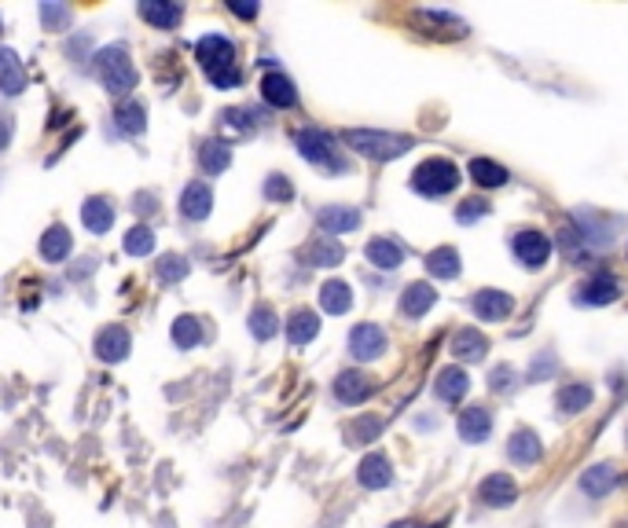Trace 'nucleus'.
<instances>
[{"instance_id": "obj_33", "label": "nucleus", "mask_w": 628, "mask_h": 528, "mask_svg": "<svg viewBox=\"0 0 628 528\" xmlns=\"http://www.w3.org/2000/svg\"><path fill=\"white\" fill-rule=\"evenodd\" d=\"M199 161H203L206 177H217V173H224V169H228V161H231V147H228V143H221V140H214V143H203V151H199Z\"/></svg>"}, {"instance_id": "obj_29", "label": "nucleus", "mask_w": 628, "mask_h": 528, "mask_svg": "<svg viewBox=\"0 0 628 528\" xmlns=\"http://www.w3.org/2000/svg\"><path fill=\"white\" fill-rule=\"evenodd\" d=\"M317 331H320V319H317V312H309V308L294 312L291 323H287V338H291V345H305V342H312V338H317Z\"/></svg>"}, {"instance_id": "obj_7", "label": "nucleus", "mask_w": 628, "mask_h": 528, "mask_svg": "<svg viewBox=\"0 0 628 528\" xmlns=\"http://www.w3.org/2000/svg\"><path fill=\"white\" fill-rule=\"evenodd\" d=\"M617 294H621L617 279L606 275V272H596V275H588L580 287L573 290V301H577V305H588V308H599V305H614Z\"/></svg>"}, {"instance_id": "obj_28", "label": "nucleus", "mask_w": 628, "mask_h": 528, "mask_svg": "<svg viewBox=\"0 0 628 528\" xmlns=\"http://www.w3.org/2000/svg\"><path fill=\"white\" fill-rule=\"evenodd\" d=\"M361 484L364 489H386L389 480H394V470H389V459H382V455H368L364 463H361Z\"/></svg>"}, {"instance_id": "obj_18", "label": "nucleus", "mask_w": 628, "mask_h": 528, "mask_svg": "<svg viewBox=\"0 0 628 528\" xmlns=\"http://www.w3.org/2000/svg\"><path fill=\"white\" fill-rule=\"evenodd\" d=\"M489 433H493V415L485 408H467L459 415V437L467 444H482Z\"/></svg>"}, {"instance_id": "obj_31", "label": "nucleus", "mask_w": 628, "mask_h": 528, "mask_svg": "<svg viewBox=\"0 0 628 528\" xmlns=\"http://www.w3.org/2000/svg\"><path fill=\"white\" fill-rule=\"evenodd\" d=\"M305 261L317 264V268H335V264L342 261V247H338L331 235H324V238H317V242H312V247L305 250Z\"/></svg>"}, {"instance_id": "obj_15", "label": "nucleus", "mask_w": 628, "mask_h": 528, "mask_svg": "<svg viewBox=\"0 0 628 528\" xmlns=\"http://www.w3.org/2000/svg\"><path fill=\"white\" fill-rule=\"evenodd\" d=\"M485 352H489V342H485L482 331H475V327L456 331V338H452V356H456V359L475 363V359H482Z\"/></svg>"}, {"instance_id": "obj_21", "label": "nucleus", "mask_w": 628, "mask_h": 528, "mask_svg": "<svg viewBox=\"0 0 628 528\" xmlns=\"http://www.w3.org/2000/svg\"><path fill=\"white\" fill-rule=\"evenodd\" d=\"M592 385H584V382H573V385H563L559 396H555V408L563 415H577V411H588L592 408Z\"/></svg>"}, {"instance_id": "obj_32", "label": "nucleus", "mask_w": 628, "mask_h": 528, "mask_svg": "<svg viewBox=\"0 0 628 528\" xmlns=\"http://www.w3.org/2000/svg\"><path fill=\"white\" fill-rule=\"evenodd\" d=\"M140 15H144L147 22H154L159 30H173V26L180 22V8H177V4H159V0H144V4H140Z\"/></svg>"}, {"instance_id": "obj_19", "label": "nucleus", "mask_w": 628, "mask_h": 528, "mask_svg": "<svg viewBox=\"0 0 628 528\" xmlns=\"http://www.w3.org/2000/svg\"><path fill=\"white\" fill-rule=\"evenodd\" d=\"M317 221H320V228L327 235H345L353 228H361V213L353 210V206H324Z\"/></svg>"}, {"instance_id": "obj_1", "label": "nucleus", "mask_w": 628, "mask_h": 528, "mask_svg": "<svg viewBox=\"0 0 628 528\" xmlns=\"http://www.w3.org/2000/svg\"><path fill=\"white\" fill-rule=\"evenodd\" d=\"M199 63L217 89H235L243 77L240 66H235V45L221 33H210L199 40Z\"/></svg>"}, {"instance_id": "obj_36", "label": "nucleus", "mask_w": 628, "mask_h": 528, "mask_svg": "<svg viewBox=\"0 0 628 528\" xmlns=\"http://www.w3.org/2000/svg\"><path fill=\"white\" fill-rule=\"evenodd\" d=\"M173 342H177L180 349L199 345V342H203V327H199V319H191V316L177 319V323H173Z\"/></svg>"}, {"instance_id": "obj_39", "label": "nucleus", "mask_w": 628, "mask_h": 528, "mask_svg": "<svg viewBox=\"0 0 628 528\" xmlns=\"http://www.w3.org/2000/svg\"><path fill=\"white\" fill-rule=\"evenodd\" d=\"M151 250H154V235H151V228H133V231L126 235V254L144 257V254H151Z\"/></svg>"}, {"instance_id": "obj_24", "label": "nucleus", "mask_w": 628, "mask_h": 528, "mask_svg": "<svg viewBox=\"0 0 628 528\" xmlns=\"http://www.w3.org/2000/svg\"><path fill=\"white\" fill-rule=\"evenodd\" d=\"M82 221H85V228L92 235H107L110 224H114V206H110L107 198H89L85 210H82Z\"/></svg>"}, {"instance_id": "obj_13", "label": "nucleus", "mask_w": 628, "mask_h": 528, "mask_svg": "<svg viewBox=\"0 0 628 528\" xmlns=\"http://www.w3.org/2000/svg\"><path fill=\"white\" fill-rule=\"evenodd\" d=\"M614 489H617V470H614L610 463L592 466V470H584V473H580V492H584V496L603 499V496H610Z\"/></svg>"}, {"instance_id": "obj_5", "label": "nucleus", "mask_w": 628, "mask_h": 528, "mask_svg": "<svg viewBox=\"0 0 628 528\" xmlns=\"http://www.w3.org/2000/svg\"><path fill=\"white\" fill-rule=\"evenodd\" d=\"M96 74L103 81V89L114 92V96H126L136 85V70H133L126 48H103L96 56Z\"/></svg>"}, {"instance_id": "obj_44", "label": "nucleus", "mask_w": 628, "mask_h": 528, "mask_svg": "<svg viewBox=\"0 0 628 528\" xmlns=\"http://www.w3.org/2000/svg\"><path fill=\"white\" fill-rule=\"evenodd\" d=\"M552 371H555V359H552V356H547V359H544V356H540V359H536V363H533V371H529V378H533V382H536V378H540V375H552Z\"/></svg>"}, {"instance_id": "obj_35", "label": "nucleus", "mask_w": 628, "mask_h": 528, "mask_svg": "<svg viewBox=\"0 0 628 528\" xmlns=\"http://www.w3.org/2000/svg\"><path fill=\"white\" fill-rule=\"evenodd\" d=\"M70 247H74V242H70V231H66V228H52V231L45 235V242H41V254H45L48 261H63V257L70 254Z\"/></svg>"}, {"instance_id": "obj_40", "label": "nucleus", "mask_w": 628, "mask_h": 528, "mask_svg": "<svg viewBox=\"0 0 628 528\" xmlns=\"http://www.w3.org/2000/svg\"><path fill=\"white\" fill-rule=\"evenodd\" d=\"M265 198H272V202H287V198H294V187H291V180L287 177H268L265 180Z\"/></svg>"}, {"instance_id": "obj_41", "label": "nucleus", "mask_w": 628, "mask_h": 528, "mask_svg": "<svg viewBox=\"0 0 628 528\" xmlns=\"http://www.w3.org/2000/svg\"><path fill=\"white\" fill-rule=\"evenodd\" d=\"M482 213H489V206H485V202H482V198H467L463 206L456 210V221H459V224H470V221H478Z\"/></svg>"}, {"instance_id": "obj_30", "label": "nucleus", "mask_w": 628, "mask_h": 528, "mask_svg": "<svg viewBox=\"0 0 628 528\" xmlns=\"http://www.w3.org/2000/svg\"><path fill=\"white\" fill-rule=\"evenodd\" d=\"M426 272L438 279H456L459 275V254L452 247H438L426 254Z\"/></svg>"}, {"instance_id": "obj_4", "label": "nucleus", "mask_w": 628, "mask_h": 528, "mask_svg": "<svg viewBox=\"0 0 628 528\" xmlns=\"http://www.w3.org/2000/svg\"><path fill=\"white\" fill-rule=\"evenodd\" d=\"M294 147L305 161H312V166H320L327 173H345V161L338 158V147L335 140L324 133V129H298L294 133Z\"/></svg>"}, {"instance_id": "obj_25", "label": "nucleus", "mask_w": 628, "mask_h": 528, "mask_svg": "<svg viewBox=\"0 0 628 528\" xmlns=\"http://www.w3.org/2000/svg\"><path fill=\"white\" fill-rule=\"evenodd\" d=\"M507 177H511V173H507L500 161H493V158H475V161H470V180H475L478 187H503Z\"/></svg>"}, {"instance_id": "obj_14", "label": "nucleus", "mask_w": 628, "mask_h": 528, "mask_svg": "<svg viewBox=\"0 0 628 528\" xmlns=\"http://www.w3.org/2000/svg\"><path fill=\"white\" fill-rule=\"evenodd\" d=\"M371 378L368 375H361V371H342L338 378H335V396L342 400V403H364L368 396H371Z\"/></svg>"}, {"instance_id": "obj_27", "label": "nucleus", "mask_w": 628, "mask_h": 528, "mask_svg": "<svg viewBox=\"0 0 628 528\" xmlns=\"http://www.w3.org/2000/svg\"><path fill=\"white\" fill-rule=\"evenodd\" d=\"M96 352H100V359H122L126 352H129V334H126V327H107L100 338H96Z\"/></svg>"}, {"instance_id": "obj_12", "label": "nucleus", "mask_w": 628, "mask_h": 528, "mask_svg": "<svg viewBox=\"0 0 628 528\" xmlns=\"http://www.w3.org/2000/svg\"><path fill=\"white\" fill-rule=\"evenodd\" d=\"M364 257H368L375 268H382V272H394V268H401V261H405V247H401L397 238H371L368 250H364Z\"/></svg>"}, {"instance_id": "obj_17", "label": "nucleus", "mask_w": 628, "mask_h": 528, "mask_svg": "<svg viewBox=\"0 0 628 528\" xmlns=\"http://www.w3.org/2000/svg\"><path fill=\"white\" fill-rule=\"evenodd\" d=\"M210 202H214L210 187H206L203 180H195V184H188L184 195H180V213H184L188 221H203V217L210 213Z\"/></svg>"}, {"instance_id": "obj_9", "label": "nucleus", "mask_w": 628, "mask_h": 528, "mask_svg": "<svg viewBox=\"0 0 628 528\" xmlns=\"http://www.w3.org/2000/svg\"><path fill=\"white\" fill-rule=\"evenodd\" d=\"M349 352L357 359H379L386 352V334H382L379 323H361V327H353Z\"/></svg>"}, {"instance_id": "obj_46", "label": "nucleus", "mask_w": 628, "mask_h": 528, "mask_svg": "<svg viewBox=\"0 0 628 528\" xmlns=\"http://www.w3.org/2000/svg\"><path fill=\"white\" fill-rule=\"evenodd\" d=\"M231 12H235V15H243V19H254V15H257L254 4H231Z\"/></svg>"}, {"instance_id": "obj_23", "label": "nucleus", "mask_w": 628, "mask_h": 528, "mask_svg": "<svg viewBox=\"0 0 628 528\" xmlns=\"http://www.w3.org/2000/svg\"><path fill=\"white\" fill-rule=\"evenodd\" d=\"M26 89V74H22V63L15 59V52L0 48V92L8 96H19Z\"/></svg>"}, {"instance_id": "obj_26", "label": "nucleus", "mask_w": 628, "mask_h": 528, "mask_svg": "<svg viewBox=\"0 0 628 528\" xmlns=\"http://www.w3.org/2000/svg\"><path fill=\"white\" fill-rule=\"evenodd\" d=\"M320 305H324V312H331V316L349 312V305H353V290H349V282H342V279L324 282V290H320Z\"/></svg>"}, {"instance_id": "obj_38", "label": "nucleus", "mask_w": 628, "mask_h": 528, "mask_svg": "<svg viewBox=\"0 0 628 528\" xmlns=\"http://www.w3.org/2000/svg\"><path fill=\"white\" fill-rule=\"evenodd\" d=\"M382 433V419H357L349 429H345V437L353 440V444H368V440H375Z\"/></svg>"}, {"instance_id": "obj_6", "label": "nucleus", "mask_w": 628, "mask_h": 528, "mask_svg": "<svg viewBox=\"0 0 628 528\" xmlns=\"http://www.w3.org/2000/svg\"><path fill=\"white\" fill-rule=\"evenodd\" d=\"M511 254L519 257L522 268L536 272V268L547 264V257H552V238H547L544 231H536V228H522V231L511 235Z\"/></svg>"}, {"instance_id": "obj_22", "label": "nucleus", "mask_w": 628, "mask_h": 528, "mask_svg": "<svg viewBox=\"0 0 628 528\" xmlns=\"http://www.w3.org/2000/svg\"><path fill=\"white\" fill-rule=\"evenodd\" d=\"M434 393H438L445 403L463 400V396L470 393V378H467V371H463V368H445V371L438 375V382H434Z\"/></svg>"}, {"instance_id": "obj_34", "label": "nucleus", "mask_w": 628, "mask_h": 528, "mask_svg": "<svg viewBox=\"0 0 628 528\" xmlns=\"http://www.w3.org/2000/svg\"><path fill=\"white\" fill-rule=\"evenodd\" d=\"M114 121H118V129L129 133V136H136V133H144V129H147V117H144V107H140V103H126V107H118V110H114Z\"/></svg>"}, {"instance_id": "obj_37", "label": "nucleus", "mask_w": 628, "mask_h": 528, "mask_svg": "<svg viewBox=\"0 0 628 528\" xmlns=\"http://www.w3.org/2000/svg\"><path fill=\"white\" fill-rule=\"evenodd\" d=\"M250 331H254V338L257 342H268V338H276V312L272 308H254V316H250Z\"/></svg>"}, {"instance_id": "obj_20", "label": "nucleus", "mask_w": 628, "mask_h": 528, "mask_svg": "<svg viewBox=\"0 0 628 528\" xmlns=\"http://www.w3.org/2000/svg\"><path fill=\"white\" fill-rule=\"evenodd\" d=\"M434 301H438V294H434L430 282H412V287L401 294V312L419 319V316H426L430 308H434Z\"/></svg>"}, {"instance_id": "obj_3", "label": "nucleus", "mask_w": 628, "mask_h": 528, "mask_svg": "<svg viewBox=\"0 0 628 528\" xmlns=\"http://www.w3.org/2000/svg\"><path fill=\"white\" fill-rule=\"evenodd\" d=\"M456 184H459V169L449 158H426L423 166L412 173V187L426 198H445V195L456 191Z\"/></svg>"}, {"instance_id": "obj_45", "label": "nucleus", "mask_w": 628, "mask_h": 528, "mask_svg": "<svg viewBox=\"0 0 628 528\" xmlns=\"http://www.w3.org/2000/svg\"><path fill=\"white\" fill-rule=\"evenodd\" d=\"M8 140H12V121H8V117H0V151L8 147Z\"/></svg>"}, {"instance_id": "obj_8", "label": "nucleus", "mask_w": 628, "mask_h": 528, "mask_svg": "<svg viewBox=\"0 0 628 528\" xmlns=\"http://www.w3.org/2000/svg\"><path fill=\"white\" fill-rule=\"evenodd\" d=\"M478 496H482L485 506L503 510V506H511V503L519 499V484H515L511 473H493V477H485V480L478 484Z\"/></svg>"}, {"instance_id": "obj_10", "label": "nucleus", "mask_w": 628, "mask_h": 528, "mask_svg": "<svg viewBox=\"0 0 628 528\" xmlns=\"http://www.w3.org/2000/svg\"><path fill=\"white\" fill-rule=\"evenodd\" d=\"M470 308H475L478 319L485 323H500L515 312V298L511 294H503V290H478L475 298H470Z\"/></svg>"}, {"instance_id": "obj_2", "label": "nucleus", "mask_w": 628, "mask_h": 528, "mask_svg": "<svg viewBox=\"0 0 628 528\" xmlns=\"http://www.w3.org/2000/svg\"><path fill=\"white\" fill-rule=\"evenodd\" d=\"M345 143L371 158V161H389V158H401L412 151V136H397V133H379V129H349L345 133Z\"/></svg>"}, {"instance_id": "obj_42", "label": "nucleus", "mask_w": 628, "mask_h": 528, "mask_svg": "<svg viewBox=\"0 0 628 528\" xmlns=\"http://www.w3.org/2000/svg\"><path fill=\"white\" fill-rule=\"evenodd\" d=\"M188 272V261L184 257H162V264H159V279L162 282H173V279H180Z\"/></svg>"}, {"instance_id": "obj_16", "label": "nucleus", "mask_w": 628, "mask_h": 528, "mask_svg": "<svg viewBox=\"0 0 628 528\" xmlns=\"http://www.w3.org/2000/svg\"><path fill=\"white\" fill-rule=\"evenodd\" d=\"M507 455H511L519 466H533L540 455H544V444L533 429H519L511 433V444H507Z\"/></svg>"}, {"instance_id": "obj_43", "label": "nucleus", "mask_w": 628, "mask_h": 528, "mask_svg": "<svg viewBox=\"0 0 628 528\" xmlns=\"http://www.w3.org/2000/svg\"><path fill=\"white\" fill-rule=\"evenodd\" d=\"M515 382V368H507V363H500V368H493V375H489V385L496 389V393H503L507 385Z\"/></svg>"}, {"instance_id": "obj_11", "label": "nucleus", "mask_w": 628, "mask_h": 528, "mask_svg": "<svg viewBox=\"0 0 628 528\" xmlns=\"http://www.w3.org/2000/svg\"><path fill=\"white\" fill-rule=\"evenodd\" d=\"M261 96H265V103L280 107V110H287V107H294V103H298V89H294V81H291L287 74H280V70H272V74H265V77H261Z\"/></svg>"}]
</instances>
